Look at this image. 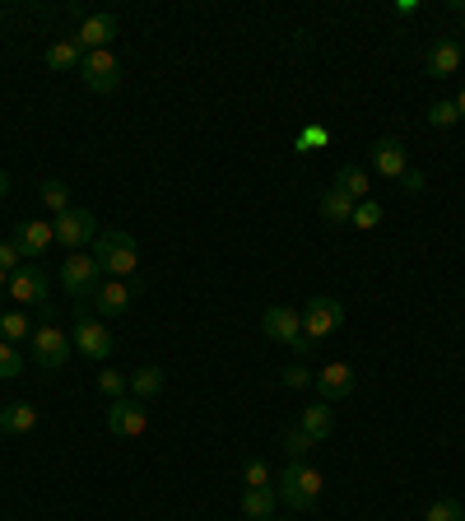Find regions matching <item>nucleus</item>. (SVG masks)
<instances>
[{
    "instance_id": "nucleus-20",
    "label": "nucleus",
    "mask_w": 465,
    "mask_h": 521,
    "mask_svg": "<svg viewBox=\"0 0 465 521\" xmlns=\"http://www.w3.org/2000/svg\"><path fill=\"white\" fill-rule=\"evenodd\" d=\"M33 428H38V410L28 401L0 405V433H33Z\"/></svg>"
},
{
    "instance_id": "nucleus-37",
    "label": "nucleus",
    "mask_w": 465,
    "mask_h": 521,
    "mask_svg": "<svg viewBox=\"0 0 465 521\" xmlns=\"http://www.w3.org/2000/svg\"><path fill=\"white\" fill-rule=\"evenodd\" d=\"M400 191H405V196H419V191H424V173H414L410 168V173L400 177Z\"/></svg>"
},
{
    "instance_id": "nucleus-34",
    "label": "nucleus",
    "mask_w": 465,
    "mask_h": 521,
    "mask_svg": "<svg viewBox=\"0 0 465 521\" xmlns=\"http://www.w3.org/2000/svg\"><path fill=\"white\" fill-rule=\"evenodd\" d=\"M424 521H465V508L456 498H438V503L424 512Z\"/></svg>"
},
{
    "instance_id": "nucleus-9",
    "label": "nucleus",
    "mask_w": 465,
    "mask_h": 521,
    "mask_svg": "<svg viewBox=\"0 0 465 521\" xmlns=\"http://www.w3.org/2000/svg\"><path fill=\"white\" fill-rule=\"evenodd\" d=\"M80 75H84V89H93V94H112V89L121 84L117 52H112V47H107V52H84Z\"/></svg>"
},
{
    "instance_id": "nucleus-40",
    "label": "nucleus",
    "mask_w": 465,
    "mask_h": 521,
    "mask_svg": "<svg viewBox=\"0 0 465 521\" xmlns=\"http://www.w3.org/2000/svg\"><path fill=\"white\" fill-rule=\"evenodd\" d=\"M452 14H461V28H465V0H452Z\"/></svg>"
},
{
    "instance_id": "nucleus-29",
    "label": "nucleus",
    "mask_w": 465,
    "mask_h": 521,
    "mask_svg": "<svg viewBox=\"0 0 465 521\" xmlns=\"http://www.w3.org/2000/svg\"><path fill=\"white\" fill-rule=\"evenodd\" d=\"M242 484H247V489H270V461L247 456V466H242Z\"/></svg>"
},
{
    "instance_id": "nucleus-41",
    "label": "nucleus",
    "mask_w": 465,
    "mask_h": 521,
    "mask_svg": "<svg viewBox=\"0 0 465 521\" xmlns=\"http://www.w3.org/2000/svg\"><path fill=\"white\" fill-rule=\"evenodd\" d=\"M0 289H10V270H0Z\"/></svg>"
},
{
    "instance_id": "nucleus-5",
    "label": "nucleus",
    "mask_w": 465,
    "mask_h": 521,
    "mask_svg": "<svg viewBox=\"0 0 465 521\" xmlns=\"http://www.w3.org/2000/svg\"><path fill=\"white\" fill-rule=\"evenodd\" d=\"M10 298L14 303H24V308H38L42 321L56 317L52 298H47V275H42V266H33V261H24V266L10 275Z\"/></svg>"
},
{
    "instance_id": "nucleus-18",
    "label": "nucleus",
    "mask_w": 465,
    "mask_h": 521,
    "mask_svg": "<svg viewBox=\"0 0 465 521\" xmlns=\"http://www.w3.org/2000/svg\"><path fill=\"white\" fill-rule=\"evenodd\" d=\"M298 428H303L312 442H326L335 433V410H331V401H312L303 410V419H298Z\"/></svg>"
},
{
    "instance_id": "nucleus-25",
    "label": "nucleus",
    "mask_w": 465,
    "mask_h": 521,
    "mask_svg": "<svg viewBox=\"0 0 465 521\" xmlns=\"http://www.w3.org/2000/svg\"><path fill=\"white\" fill-rule=\"evenodd\" d=\"M0 340H10V345L33 340V321H28L24 312H0Z\"/></svg>"
},
{
    "instance_id": "nucleus-4",
    "label": "nucleus",
    "mask_w": 465,
    "mask_h": 521,
    "mask_svg": "<svg viewBox=\"0 0 465 521\" xmlns=\"http://www.w3.org/2000/svg\"><path fill=\"white\" fill-rule=\"evenodd\" d=\"M61 284H66V294L75 303H89L98 294V284H103V266L93 261V252H70L61 261Z\"/></svg>"
},
{
    "instance_id": "nucleus-31",
    "label": "nucleus",
    "mask_w": 465,
    "mask_h": 521,
    "mask_svg": "<svg viewBox=\"0 0 465 521\" xmlns=\"http://www.w3.org/2000/svg\"><path fill=\"white\" fill-rule=\"evenodd\" d=\"M377 224H382V205L372 201V196L354 205V219H349V228H377Z\"/></svg>"
},
{
    "instance_id": "nucleus-23",
    "label": "nucleus",
    "mask_w": 465,
    "mask_h": 521,
    "mask_svg": "<svg viewBox=\"0 0 465 521\" xmlns=\"http://www.w3.org/2000/svg\"><path fill=\"white\" fill-rule=\"evenodd\" d=\"M354 196H345V191L340 187H331L326 191V196H321V219H326V224H349V219H354Z\"/></svg>"
},
{
    "instance_id": "nucleus-14",
    "label": "nucleus",
    "mask_w": 465,
    "mask_h": 521,
    "mask_svg": "<svg viewBox=\"0 0 465 521\" xmlns=\"http://www.w3.org/2000/svg\"><path fill=\"white\" fill-rule=\"evenodd\" d=\"M461 61H465V42L461 38H442V42H433V47H428L424 70L433 75V80H452L456 70H461Z\"/></svg>"
},
{
    "instance_id": "nucleus-17",
    "label": "nucleus",
    "mask_w": 465,
    "mask_h": 521,
    "mask_svg": "<svg viewBox=\"0 0 465 521\" xmlns=\"http://www.w3.org/2000/svg\"><path fill=\"white\" fill-rule=\"evenodd\" d=\"M354 382H359V377H354L349 363H331V368H321L317 373L312 387H317V401H345L349 391H354Z\"/></svg>"
},
{
    "instance_id": "nucleus-16",
    "label": "nucleus",
    "mask_w": 465,
    "mask_h": 521,
    "mask_svg": "<svg viewBox=\"0 0 465 521\" xmlns=\"http://www.w3.org/2000/svg\"><path fill=\"white\" fill-rule=\"evenodd\" d=\"M140 284H126V280H107L98 284V294L89 298V308H98L103 317H121V312H131V298Z\"/></svg>"
},
{
    "instance_id": "nucleus-32",
    "label": "nucleus",
    "mask_w": 465,
    "mask_h": 521,
    "mask_svg": "<svg viewBox=\"0 0 465 521\" xmlns=\"http://www.w3.org/2000/svg\"><path fill=\"white\" fill-rule=\"evenodd\" d=\"M456 121H461V117H456V103H452V98H438V103L428 107V126L447 131V126H456Z\"/></svg>"
},
{
    "instance_id": "nucleus-21",
    "label": "nucleus",
    "mask_w": 465,
    "mask_h": 521,
    "mask_svg": "<svg viewBox=\"0 0 465 521\" xmlns=\"http://www.w3.org/2000/svg\"><path fill=\"white\" fill-rule=\"evenodd\" d=\"M163 387H168V373H163V368H154V363H149V368H135V373H131V396H135V401L149 405Z\"/></svg>"
},
{
    "instance_id": "nucleus-27",
    "label": "nucleus",
    "mask_w": 465,
    "mask_h": 521,
    "mask_svg": "<svg viewBox=\"0 0 465 521\" xmlns=\"http://www.w3.org/2000/svg\"><path fill=\"white\" fill-rule=\"evenodd\" d=\"M98 391H103V396H112V401H121V396H131V373L103 368V373H98Z\"/></svg>"
},
{
    "instance_id": "nucleus-13",
    "label": "nucleus",
    "mask_w": 465,
    "mask_h": 521,
    "mask_svg": "<svg viewBox=\"0 0 465 521\" xmlns=\"http://www.w3.org/2000/svg\"><path fill=\"white\" fill-rule=\"evenodd\" d=\"M117 33H121V19L103 10V14H84V19H80V33H75L70 42H75L80 52H107Z\"/></svg>"
},
{
    "instance_id": "nucleus-22",
    "label": "nucleus",
    "mask_w": 465,
    "mask_h": 521,
    "mask_svg": "<svg viewBox=\"0 0 465 521\" xmlns=\"http://www.w3.org/2000/svg\"><path fill=\"white\" fill-rule=\"evenodd\" d=\"M335 187L345 191V196H354V201H368L372 177H368V168H359V163H345V168L335 173Z\"/></svg>"
},
{
    "instance_id": "nucleus-7",
    "label": "nucleus",
    "mask_w": 465,
    "mask_h": 521,
    "mask_svg": "<svg viewBox=\"0 0 465 521\" xmlns=\"http://www.w3.org/2000/svg\"><path fill=\"white\" fill-rule=\"evenodd\" d=\"M261 331L270 335V340H279V345H289V349H298V354H312L307 349V340H303V312L298 308H266V317H261Z\"/></svg>"
},
{
    "instance_id": "nucleus-38",
    "label": "nucleus",
    "mask_w": 465,
    "mask_h": 521,
    "mask_svg": "<svg viewBox=\"0 0 465 521\" xmlns=\"http://www.w3.org/2000/svg\"><path fill=\"white\" fill-rule=\"evenodd\" d=\"M452 103H456V117H461V121H465V89H461V94H456V98H452Z\"/></svg>"
},
{
    "instance_id": "nucleus-6",
    "label": "nucleus",
    "mask_w": 465,
    "mask_h": 521,
    "mask_svg": "<svg viewBox=\"0 0 465 521\" xmlns=\"http://www.w3.org/2000/svg\"><path fill=\"white\" fill-rule=\"evenodd\" d=\"M70 345L93 363H103L107 354H112V331H107L98 317H89V303H75V331H70Z\"/></svg>"
},
{
    "instance_id": "nucleus-19",
    "label": "nucleus",
    "mask_w": 465,
    "mask_h": 521,
    "mask_svg": "<svg viewBox=\"0 0 465 521\" xmlns=\"http://www.w3.org/2000/svg\"><path fill=\"white\" fill-rule=\"evenodd\" d=\"M279 508L275 489H242V517L247 521H270Z\"/></svg>"
},
{
    "instance_id": "nucleus-11",
    "label": "nucleus",
    "mask_w": 465,
    "mask_h": 521,
    "mask_svg": "<svg viewBox=\"0 0 465 521\" xmlns=\"http://www.w3.org/2000/svg\"><path fill=\"white\" fill-rule=\"evenodd\" d=\"M368 163H372V173H377V177L400 182V177L410 173V149H405V140H396V135H382V140L372 145Z\"/></svg>"
},
{
    "instance_id": "nucleus-33",
    "label": "nucleus",
    "mask_w": 465,
    "mask_h": 521,
    "mask_svg": "<svg viewBox=\"0 0 465 521\" xmlns=\"http://www.w3.org/2000/svg\"><path fill=\"white\" fill-rule=\"evenodd\" d=\"M284 452H289V461H307V452H312V438H307L303 428L293 424L289 433H284Z\"/></svg>"
},
{
    "instance_id": "nucleus-2",
    "label": "nucleus",
    "mask_w": 465,
    "mask_h": 521,
    "mask_svg": "<svg viewBox=\"0 0 465 521\" xmlns=\"http://www.w3.org/2000/svg\"><path fill=\"white\" fill-rule=\"evenodd\" d=\"M321 470L317 466H307V461H289L284 466V475H279V503H289L293 512H307V508H317V498H321Z\"/></svg>"
},
{
    "instance_id": "nucleus-3",
    "label": "nucleus",
    "mask_w": 465,
    "mask_h": 521,
    "mask_svg": "<svg viewBox=\"0 0 465 521\" xmlns=\"http://www.w3.org/2000/svg\"><path fill=\"white\" fill-rule=\"evenodd\" d=\"M345 326V303L340 298H307V308H303V340L307 349H317L321 340H331L335 331Z\"/></svg>"
},
{
    "instance_id": "nucleus-24",
    "label": "nucleus",
    "mask_w": 465,
    "mask_h": 521,
    "mask_svg": "<svg viewBox=\"0 0 465 521\" xmlns=\"http://www.w3.org/2000/svg\"><path fill=\"white\" fill-rule=\"evenodd\" d=\"M80 61H84V52L70 38L47 47V66H52V70H80Z\"/></svg>"
},
{
    "instance_id": "nucleus-26",
    "label": "nucleus",
    "mask_w": 465,
    "mask_h": 521,
    "mask_svg": "<svg viewBox=\"0 0 465 521\" xmlns=\"http://www.w3.org/2000/svg\"><path fill=\"white\" fill-rule=\"evenodd\" d=\"M38 196H42V205H47L52 214H66L70 210V187H66V182H56V177H47V182H42Z\"/></svg>"
},
{
    "instance_id": "nucleus-42",
    "label": "nucleus",
    "mask_w": 465,
    "mask_h": 521,
    "mask_svg": "<svg viewBox=\"0 0 465 521\" xmlns=\"http://www.w3.org/2000/svg\"><path fill=\"white\" fill-rule=\"evenodd\" d=\"M270 521H275V517H270Z\"/></svg>"
},
{
    "instance_id": "nucleus-36",
    "label": "nucleus",
    "mask_w": 465,
    "mask_h": 521,
    "mask_svg": "<svg viewBox=\"0 0 465 521\" xmlns=\"http://www.w3.org/2000/svg\"><path fill=\"white\" fill-rule=\"evenodd\" d=\"M19 266H24V252H19V242H14V238H0V270H10V275H14Z\"/></svg>"
},
{
    "instance_id": "nucleus-10",
    "label": "nucleus",
    "mask_w": 465,
    "mask_h": 521,
    "mask_svg": "<svg viewBox=\"0 0 465 521\" xmlns=\"http://www.w3.org/2000/svg\"><path fill=\"white\" fill-rule=\"evenodd\" d=\"M107 428L117 433V438H145L149 428V405L135 401V396H121V401L107 405Z\"/></svg>"
},
{
    "instance_id": "nucleus-30",
    "label": "nucleus",
    "mask_w": 465,
    "mask_h": 521,
    "mask_svg": "<svg viewBox=\"0 0 465 521\" xmlns=\"http://www.w3.org/2000/svg\"><path fill=\"white\" fill-rule=\"evenodd\" d=\"M24 373V354H19V345H10V340H0V382H10V377Z\"/></svg>"
},
{
    "instance_id": "nucleus-35",
    "label": "nucleus",
    "mask_w": 465,
    "mask_h": 521,
    "mask_svg": "<svg viewBox=\"0 0 465 521\" xmlns=\"http://www.w3.org/2000/svg\"><path fill=\"white\" fill-rule=\"evenodd\" d=\"M312 382H317V373H307L303 363H289V368H284V387L289 391H303V387H312Z\"/></svg>"
},
{
    "instance_id": "nucleus-8",
    "label": "nucleus",
    "mask_w": 465,
    "mask_h": 521,
    "mask_svg": "<svg viewBox=\"0 0 465 521\" xmlns=\"http://www.w3.org/2000/svg\"><path fill=\"white\" fill-rule=\"evenodd\" d=\"M70 335L56 331L52 321H42L38 331H33V359H38V368H47V373H61L70 363Z\"/></svg>"
},
{
    "instance_id": "nucleus-1",
    "label": "nucleus",
    "mask_w": 465,
    "mask_h": 521,
    "mask_svg": "<svg viewBox=\"0 0 465 521\" xmlns=\"http://www.w3.org/2000/svg\"><path fill=\"white\" fill-rule=\"evenodd\" d=\"M93 261H98L103 275H112V280H131L135 270H140V247H135V238L126 228H107V233L93 238Z\"/></svg>"
},
{
    "instance_id": "nucleus-12",
    "label": "nucleus",
    "mask_w": 465,
    "mask_h": 521,
    "mask_svg": "<svg viewBox=\"0 0 465 521\" xmlns=\"http://www.w3.org/2000/svg\"><path fill=\"white\" fill-rule=\"evenodd\" d=\"M56 242L61 247H70V252H80L84 242H93L98 238V219H93L89 210H80V205H70L66 214H56Z\"/></svg>"
},
{
    "instance_id": "nucleus-28",
    "label": "nucleus",
    "mask_w": 465,
    "mask_h": 521,
    "mask_svg": "<svg viewBox=\"0 0 465 521\" xmlns=\"http://www.w3.org/2000/svg\"><path fill=\"white\" fill-rule=\"evenodd\" d=\"M326 145H331V131H326V126H303L298 140H293L298 154H312V149H326Z\"/></svg>"
},
{
    "instance_id": "nucleus-39",
    "label": "nucleus",
    "mask_w": 465,
    "mask_h": 521,
    "mask_svg": "<svg viewBox=\"0 0 465 521\" xmlns=\"http://www.w3.org/2000/svg\"><path fill=\"white\" fill-rule=\"evenodd\" d=\"M5 191H10V173L0 168V201H5Z\"/></svg>"
},
{
    "instance_id": "nucleus-15",
    "label": "nucleus",
    "mask_w": 465,
    "mask_h": 521,
    "mask_svg": "<svg viewBox=\"0 0 465 521\" xmlns=\"http://www.w3.org/2000/svg\"><path fill=\"white\" fill-rule=\"evenodd\" d=\"M14 242H19V252H24L28 261H38V256H47V247L56 242V228L47 224V219H24V224L14 228Z\"/></svg>"
}]
</instances>
